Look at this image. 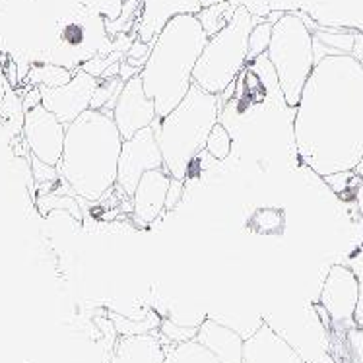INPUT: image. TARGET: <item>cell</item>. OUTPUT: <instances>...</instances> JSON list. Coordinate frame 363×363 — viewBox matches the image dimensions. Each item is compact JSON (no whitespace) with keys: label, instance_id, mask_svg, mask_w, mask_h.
<instances>
[{"label":"cell","instance_id":"obj_1","mask_svg":"<svg viewBox=\"0 0 363 363\" xmlns=\"http://www.w3.org/2000/svg\"><path fill=\"white\" fill-rule=\"evenodd\" d=\"M294 140L319 177L356 169L363 156V65L354 55L317 60L296 107Z\"/></svg>","mask_w":363,"mask_h":363},{"label":"cell","instance_id":"obj_2","mask_svg":"<svg viewBox=\"0 0 363 363\" xmlns=\"http://www.w3.org/2000/svg\"><path fill=\"white\" fill-rule=\"evenodd\" d=\"M123 134L113 113L88 109L67 125L65 150L59 162L60 179L78 199L97 202L117 185Z\"/></svg>","mask_w":363,"mask_h":363},{"label":"cell","instance_id":"obj_3","mask_svg":"<svg viewBox=\"0 0 363 363\" xmlns=\"http://www.w3.org/2000/svg\"><path fill=\"white\" fill-rule=\"evenodd\" d=\"M208 39L201 20L185 14L173 18L152 43L140 78L160 119L169 115L193 88L194 67Z\"/></svg>","mask_w":363,"mask_h":363},{"label":"cell","instance_id":"obj_4","mask_svg":"<svg viewBox=\"0 0 363 363\" xmlns=\"http://www.w3.org/2000/svg\"><path fill=\"white\" fill-rule=\"evenodd\" d=\"M218 123V96L208 94L196 84L185 99L163 119L154 121L165 171L173 179L185 181L194 157L206 150L208 136Z\"/></svg>","mask_w":363,"mask_h":363},{"label":"cell","instance_id":"obj_5","mask_svg":"<svg viewBox=\"0 0 363 363\" xmlns=\"http://www.w3.org/2000/svg\"><path fill=\"white\" fill-rule=\"evenodd\" d=\"M255 20L245 6H238L230 23L208 39L204 51L196 60L193 84L212 96H220L235 82L249 62V33Z\"/></svg>","mask_w":363,"mask_h":363},{"label":"cell","instance_id":"obj_6","mask_svg":"<svg viewBox=\"0 0 363 363\" xmlns=\"http://www.w3.org/2000/svg\"><path fill=\"white\" fill-rule=\"evenodd\" d=\"M267 59L274 68L284 101L288 107H297L305 84L317 65L313 31L301 16L286 12L282 20L274 23Z\"/></svg>","mask_w":363,"mask_h":363},{"label":"cell","instance_id":"obj_7","mask_svg":"<svg viewBox=\"0 0 363 363\" xmlns=\"http://www.w3.org/2000/svg\"><path fill=\"white\" fill-rule=\"evenodd\" d=\"M152 169H165L163 154L157 142L154 126H146L134 134L133 138L123 142L119 156V171H117V185L125 191L126 196L133 199L142 175Z\"/></svg>","mask_w":363,"mask_h":363},{"label":"cell","instance_id":"obj_8","mask_svg":"<svg viewBox=\"0 0 363 363\" xmlns=\"http://www.w3.org/2000/svg\"><path fill=\"white\" fill-rule=\"evenodd\" d=\"M22 138L30 156L49 165H59L65 150L67 125L43 105H38L23 115Z\"/></svg>","mask_w":363,"mask_h":363},{"label":"cell","instance_id":"obj_9","mask_svg":"<svg viewBox=\"0 0 363 363\" xmlns=\"http://www.w3.org/2000/svg\"><path fill=\"white\" fill-rule=\"evenodd\" d=\"M359 303V280L352 268L334 264L320 289V307L334 326H348Z\"/></svg>","mask_w":363,"mask_h":363},{"label":"cell","instance_id":"obj_10","mask_svg":"<svg viewBox=\"0 0 363 363\" xmlns=\"http://www.w3.org/2000/svg\"><path fill=\"white\" fill-rule=\"evenodd\" d=\"M99 86V78L88 74L86 70H76L72 80L60 88H39L41 89V105L57 115L65 125L80 117L91 107V99Z\"/></svg>","mask_w":363,"mask_h":363},{"label":"cell","instance_id":"obj_11","mask_svg":"<svg viewBox=\"0 0 363 363\" xmlns=\"http://www.w3.org/2000/svg\"><path fill=\"white\" fill-rule=\"evenodd\" d=\"M156 119V104H154V99L146 96L140 74L126 80L121 89L119 99L113 107V121L119 126L123 138L125 140L133 138L138 130L154 125Z\"/></svg>","mask_w":363,"mask_h":363},{"label":"cell","instance_id":"obj_12","mask_svg":"<svg viewBox=\"0 0 363 363\" xmlns=\"http://www.w3.org/2000/svg\"><path fill=\"white\" fill-rule=\"evenodd\" d=\"M202 8L201 0H142L134 33L140 41L152 45L173 18L185 14L196 16Z\"/></svg>","mask_w":363,"mask_h":363},{"label":"cell","instance_id":"obj_13","mask_svg":"<svg viewBox=\"0 0 363 363\" xmlns=\"http://www.w3.org/2000/svg\"><path fill=\"white\" fill-rule=\"evenodd\" d=\"M243 363H307L303 356L268 323L245 338Z\"/></svg>","mask_w":363,"mask_h":363},{"label":"cell","instance_id":"obj_14","mask_svg":"<svg viewBox=\"0 0 363 363\" xmlns=\"http://www.w3.org/2000/svg\"><path fill=\"white\" fill-rule=\"evenodd\" d=\"M171 175L165 169H152L142 175L133 194L134 218L140 225H150L165 210Z\"/></svg>","mask_w":363,"mask_h":363},{"label":"cell","instance_id":"obj_15","mask_svg":"<svg viewBox=\"0 0 363 363\" xmlns=\"http://www.w3.org/2000/svg\"><path fill=\"white\" fill-rule=\"evenodd\" d=\"M194 340L206 346L220 363H243L245 338L231 326L208 317L196 328Z\"/></svg>","mask_w":363,"mask_h":363},{"label":"cell","instance_id":"obj_16","mask_svg":"<svg viewBox=\"0 0 363 363\" xmlns=\"http://www.w3.org/2000/svg\"><path fill=\"white\" fill-rule=\"evenodd\" d=\"M165 348L152 334H128L115 346L111 363H162Z\"/></svg>","mask_w":363,"mask_h":363},{"label":"cell","instance_id":"obj_17","mask_svg":"<svg viewBox=\"0 0 363 363\" xmlns=\"http://www.w3.org/2000/svg\"><path fill=\"white\" fill-rule=\"evenodd\" d=\"M162 363H220L218 357L206 348L202 346L201 342L185 340L173 344L169 350H165V357Z\"/></svg>","mask_w":363,"mask_h":363},{"label":"cell","instance_id":"obj_18","mask_svg":"<svg viewBox=\"0 0 363 363\" xmlns=\"http://www.w3.org/2000/svg\"><path fill=\"white\" fill-rule=\"evenodd\" d=\"M74 72L59 65H35L28 72V84L31 88H60L72 80Z\"/></svg>","mask_w":363,"mask_h":363},{"label":"cell","instance_id":"obj_19","mask_svg":"<svg viewBox=\"0 0 363 363\" xmlns=\"http://www.w3.org/2000/svg\"><path fill=\"white\" fill-rule=\"evenodd\" d=\"M235 4H231L228 0H222V2H216V4H210V6H204L196 14V18L201 20L202 28L206 31L208 38L216 35L218 31H222L228 23H230L231 16L235 12Z\"/></svg>","mask_w":363,"mask_h":363},{"label":"cell","instance_id":"obj_20","mask_svg":"<svg viewBox=\"0 0 363 363\" xmlns=\"http://www.w3.org/2000/svg\"><path fill=\"white\" fill-rule=\"evenodd\" d=\"M38 206L43 214H49V212H68L70 216H74L78 222L82 220L80 206H78L76 196H68V194L57 193L41 194L38 201Z\"/></svg>","mask_w":363,"mask_h":363},{"label":"cell","instance_id":"obj_21","mask_svg":"<svg viewBox=\"0 0 363 363\" xmlns=\"http://www.w3.org/2000/svg\"><path fill=\"white\" fill-rule=\"evenodd\" d=\"M272 23H268L267 20L255 23L251 33H249V57L247 60H257L262 55H267L268 45L272 39Z\"/></svg>","mask_w":363,"mask_h":363},{"label":"cell","instance_id":"obj_22","mask_svg":"<svg viewBox=\"0 0 363 363\" xmlns=\"http://www.w3.org/2000/svg\"><path fill=\"white\" fill-rule=\"evenodd\" d=\"M206 152L216 160H225L231 154V136L222 123H216L208 136Z\"/></svg>","mask_w":363,"mask_h":363},{"label":"cell","instance_id":"obj_23","mask_svg":"<svg viewBox=\"0 0 363 363\" xmlns=\"http://www.w3.org/2000/svg\"><path fill=\"white\" fill-rule=\"evenodd\" d=\"M123 57H126V55L121 51H113L109 55H105V57H94V59L86 60L82 65V70H86L88 74L96 76V78H101L105 70L111 67V65H115V62H121Z\"/></svg>","mask_w":363,"mask_h":363},{"label":"cell","instance_id":"obj_24","mask_svg":"<svg viewBox=\"0 0 363 363\" xmlns=\"http://www.w3.org/2000/svg\"><path fill=\"white\" fill-rule=\"evenodd\" d=\"M30 165H31V177H33V181H38V183H49V185H52V183H57V179L60 177L59 173V167L57 165H49V163L41 162V160H38V157L30 156Z\"/></svg>","mask_w":363,"mask_h":363},{"label":"cell","instance_id":"obj_25","mask_svg":"<svg viewBox=\"0 0 363 363\" xmlns=\"http://www.w3.org/2000/svg\"><path fill=\"white\" fill-rule=\"evenodd\" d=\"M138 2H142V0H126L125 6H123V12H121V16L117 18V22L107 23V31H109L111 35L126 33V31L130 30V26H133L134 10H136V6H138Z\"/></svg>","mask_w":363,"mask_h":363},{"label":"cell","instance_id":"obj_26","mask_svg":"<svg viewBox=\"0 0 363 363\" xmlns=\"http://www.w3.org/2000/svg\"><path fill=\"white\" fill-rule=\"evenodd\" d=\"M150 51H152V45L144 43V41H140V39L136 38L133 41V45H130V49L126 51L125 60L128 65H133V67L140 68L142 70L144 65H146V60H148Z\"/></svg>","mask_w":363,"mask_h":363},{"label":"cell","instance_id":"obj_27","mask_svg":"<svg viewBox=\"0 0 363 363\" xmlns=\"http://www.w3.org/2000/svg\"><path fill=\"white\" fill-rule=\"evenodd\" d=\"M183 186L185 181H179V179L171 177L169 191H167V201H165V210H173L181 201V194H183Z\"/></svg>","mask_w":363,"mask_h":363},{"label":"cell","instance_id":"obj_28","mask_svg":"<svg viewBox=\"0 0 363 363\" xmlns=\"http://www.w3.org/2000/svg\"><path fill=\"white\" fill-rule=\"evenodd\" d=\"M22 105H23V111L28 113L31 111L33 107H38L41 105V89L39 88H31L26 91V96L22 97Z\"/></svg>","mask_w":363,"mask_h":363},{"label":"cell","instance_id":"obj_29","mask_svg":"<svg viewBox=\"0 0 363 363\" xmlns=\"http://www.w3.org/2000/svg\"><path fill=\"white\" fill-rule=\"evenodd\" d=\"M142 70L140 68H136L133 67V65H128L126 60H121V70H119V78L123 82L126 80H130V78H134V76H138L140 74Z\"/></svg>","mask_w":363,"mask_h":363},{"label":"cell","instance_id":"obj_30","mask_svg":"<svg viewBox=\"0 0 363 363\" xmlns=\"http://www.w3.org/2000/svg\"><path fill=\"white\" fill-rule=\"evenodd\" d=\"M356 202H357V210H359V214L363 216V181L357 185L356 189Z\"/></svg>","mask_w":363,"mask_h":363},{"label":"cell","instance_id":"obj_31","mask_svg":"<svg viewBox=\"0 0 363 363\" xmlns=\"http://www.w3.org/2000/svg\"><path fill=\"white\" fill-rule=\"evenodd\" d=\"M284 16H286V12H268L264 20H267L268 23H272V26H274V23H278L280 20H282Z\"/></svg>","mask_w":363,"mask_h":363},{"label":"cell","instance_id":"obj_32","mask_svg":"<svg viewBox=\"0 0 363 363\" xmlns=\"http://www.w3.org/2000/svg\"><path fill=\"white\" fill-rule=\"evenodd\" d=\"M354 173H356L357 177H359L363 181V156H362V160H359V163H357L356 169H354Z\"/></svg>","mask_w":363,"mask_h":363},{"label":"cell","instance_id":"obj_33","mask_svg":"<svg viewBox=\"0 0 363 363\" xmlns=\"http://www.w3.org/2000/svg\"><path fill=\"white\" fill-rule=\"evenodd\" d=\"M359 62H362V65H363V59H362V60H359Z\"/></svg>","mask_w":363,"mask_h":363}]
</instances>
